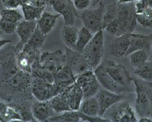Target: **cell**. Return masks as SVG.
<instances>
[{"instance_id":"cell-1","label":"cell","mask_w":152,"mask_h":122,"mask_svg":"<svg viewBox=\"0 0 152 122\" xmlns=\"http://www.w3.org/2000/svg\"><path fill=\"white\" fill-rule=\"evenodd\" d=\"M31 74L20 71L4 82L0 83V99L7 102L33 101Z\"/></svg>"},{"instance_id":"cell-3","label":"cell","mask_w":152,"mask_h":122,"mask_svg":"<svg viewBox=\"0 0 152 122\" xmlns=\"http://www.w3.org/2000/svg\"><path fill=\"white\" fill-rule=\"evenodd\" d=\"M100 64L115 84L126 90L128 93L131 91L133 77L124 65L108 59H105Z\"/></svg>"},{"instance_id":"cell-17","label":"cell","mask_w":152,"mask_h":122,"mask_svg":"<svg viewBox=\"0 0 152 122\" xmlns=\"http://www.w3.org/2000/svg\"><path fill=\"white\" fill-rule=\"evenodd\" d=\"M31 110L32 115L36 121H48L50 118L56 114L48 101H41L36 99L33 101Z\"/></svg>"},{"instance_id":"cell-14","label":"cell","mask_w":152,"mask_h":122,"mask_svg":"<svg viewBox=\"0 0 152 122\" xmlns=\"http://www.w3.org/2000/svg\"><path fill=\"white\" fill-rule=\"evenodd\" d=\"M96 97L99 102V116L100 117H102L107 110L114 104L125 99L121 94H117L105 89L99 90Z\"/></svg>"},{"instance_id":"cell-44","label":"cell","mask_w":152,"mask_h":122,"mask_svg":"<svg viewBox=\"0 0 152 122\" xmlns=\"http://www.w3.org/2000/svg\"><path fill=\"white\" fill-rule=\"evenodd\" d=\"M102 1V0H96L95 2H94L93 4H92V6H94L96 4H97L98 3H99L100 1Z\"/></svg>"},{"instance_id":"cell-8","label":"cell","mask_w":152,"mask_h":122,"mask_svg":"<svg viewBox=\"0 0 152 122\" xmlns=\"http://www.w3.org/2000/svg\"><path fill=\"white\" fill-rule=\"evenodd\" d=\"M98 6L95 9L88 8L83 10L80 15L83 26L93 34L100 30H103V17L105 10V6L102 1L98 3Z\"/></svg>"},{"instance_id":"cell-12","label":"cell","mask_w":152,"mask_h":122,"mask_svg":"<svg viewBox=\"0 0 152 122\" xmlns=\"http://www.w3.org/2000/svg\"><path fill=\"white\" fill-rule=\"evenodd\" d=\"M39 62L48 71L54 74L66 65L65 53L61 49L44 52L40 54Z\"/></svg>"},{"instance_id":"cell-30","label":"cell","mask_w":152,"mask_h":122,"mask_svg":"<svg viewBox=\"0 0 152 122\" xmlns=\"http://www.w3.org/2000/svg\"><path fill=\"white\" fill-rule=\"evenodd\" d=\"M93 35V33H92L88 29H87L84 27V26H83L81 29L79 30L75 50L77 51L82 52L84 48L86 46L89 42L91 41Z\"/></svg>"},{"instance_id":"cell-27","label":"cell","mask_w":152,"mask_h":122,"mask_svg":"<svg viewBox=\"0 0 152 122\" xmlns=\"http://www.w3.org/2000/svg\"><path fill=\"white\" fill-rule=\"evenodd\" d=\"M23 16L26 21H37L45 11V8L35 7L28 3L22 4L20 6Z\"/></svg>"},{"instance_id":"cell-35","label":"cell","mask_w":152,"mask_h":122,"mask_svg":"<svg viewBox=\"0 0 152 122\" xmlns=\"http://www.w3.org/2000/svg\"><path fill=\"white\" fill-rule=\"evenodd\" d=\"M137 21L142 27L152 30V18H148L141 14H137Z\"/></svg>"},{"instance_id":"cell-18","label":"cell","mask_w":152,"mask_h":122,"mask_svg":"<svg viewBox=\"0 0 152 122\" xmlns=\"http://www.w3.org/2000/svg\"><path fill=\"white\" fill-rule=\"evenodd\" d=\"M130 34L126 33L115 37L110 46V55L116 58L126 57L129 48Z\"/></svg>"},{"instance_id":"cell-38","label":"cell","mask_w":152,"mask_h":122,"mask_svg":"<svg viewBox=\"0 0 152 122\" xmlns=\"http://www.w3.org/2000/svg\"><path fill=\"white\" fill-rule=\"evenodd\" d=\"M8 104L3 101H0V121L6 122V114Z\"/></svg>"},{"instance_id":"cell-4","label":"cell","mask_w":152,"mask_h":122,"mask_svg":"<svg viewBox=\"0 0 152 122\" xmlns=\"http://www.w3.org/2000/svg\"><path fill=\"white\" fill-rule=\"evenodd\" d=\"M137 14L134 2L118 4L116 19L121 35L133 33L137 24Z\"/></svg>"},{"instance_id":"cell-50","label":"cell","mask_w":152,"mask_h":122,"mask_svg":"<svg viewBox=\"0 0 152 122\" xmlns=\"http://www.w3.org/2000/svg\"><path fill=\"white\" fill-rule=\"evenodd\" d=\"M0 18H1V16H0Z\"/></svg>"},{"instance_id":"cell-34","label":"cell","mask_w":152,"mask_h":122,"mask_svg":"<svg viewBox=\"0 0 152 122\" xmlns=\"http://www.w3.org/2000/svg\"><path fill=\"white\" fill-rule=\"evenodd\" d=\"M150 8H152V0H139V1L136 3L137 14H141L143 11Z\"/></svg>"},{"instance_id":"cell-15","label":"cell","mask_w":152,"mask_h":122,"mask_svg":"<svg viewBox=\"0 0 152 122\" xmlns=\"http://www.w3.org/2000/svg\"><path fill=\"white\" fill-rule=\"evenodd\" d=\"M37 27V22L36 21H21L16 29V33L20 38L19 42L15 46V51H20L30 38L34 33Z\"/></svg>"},{"instance_id":"cell-26","label":"cell","mask_w":152,"mask_h":122,"mask_svg":"<svg viewBox=\"0 0 152 122\" xmlns=\"http://www.w3.org/2000/svg\"><path fill=\"white\" fill-rule=\"evenodd\" d=\"M46 37L37 27L34 33L22 49L33 51H40L41 48L45 44Z\"/></svg>"},{"instance_id":"cell-25","label":"cell","mask_w":152,"mask_h":122,"mask_svg":"<svg viewBox=\"0 0 152 122\" xmlns=\"http://www.w3.org/2000/svg\"><path fill=\"white\" fill-rule=\"evenodd\" d=\"M79 111L83 114L89 117H98L99 106L96 96L88 98H84L81 104Z\"/></svg>"},{"instance_id":"cell-24","label":"cell","mask_w":152,"mask_h":122,"mask_svg":"<svg viewBox=\"0 0 152 122\" xmlns=\"http://www.w3.org/2000/svg\"><path fill=\"white\" fill-rule=\"evenodd\" d=\"M79 30L73 25H64L61 32V37L65 46L75 50Z\"/></svg>"},{"instance_id":"cell-28","label":"cell","mask_w":152,"mask_h":122,"mask_svg":"<svg viewBox=\"0 0 152 122\" xmlns=\"http://www.w3.org/2000/svg\"><path fill=\"white\" fill-rule=\"evenodd\" d=\"M150 54L144 50H137L129 54V57L131 65L137 69L148 61Z\"/></svg>"},{"instance_id":"cell-29","label":"cell","mask_w":152,"mask_h":122,"mask_svg":"<svg viewBox=\"0 0 152 122\" xmlns=\"http://www.w3.org/2000/svg\"><path fill=\"white\" fill-rule=\"evenodd\" d=\"M0 16L4 21L10 23L19 24L22 21L23 16L17 9H7L5 8L0 11Z\"/></svg>"},{"instance_id":"cell-9","label":"cell","mask_w":152,"mask_h":122,"mask_svg":"<svg viewBox=\"0 0 152 122\" xmlns=\"http://www.w3.org/2000/svg\"><path fill=\"white\" fill-rule=\"evenodd\" d=\"M32 77V76H31ZM62 91L54 83L32 77L31 93L37 100L47 101Z\"/></svg>"},{"instance_id":"cell-41","label":"cell","mask_w":152,"mask_h":122,"mask_svg":"<svg viewBox=\"0 0 152 122\" xmlns=\"http://www.w3.org/2000/svg\"><path fill=\"white\" fill-rule=\"evenodd\" d=\"M12 41L10 40H6V39H0V49H1L4 48L8 43H12Z\"/></svg>"},{"instance_id":"cell-13","label":"cell","mask_w":152,"mask_h":122,"mask_svg":"<svg viewBox=\"0 0 152 122\" xmlns=\"http://www.w3.org/2000/svg\"><path fill=\"white\" fill-rule=\"evenodd\" d=\"M75 83L81 89L84 98L94 96L100 90V83L94 71L91 70L84 72L77 76Z\"/></svg>"},{"instance_id":"cell-16","label":"cell","mask_w":152,"mask_h":122,"mask_svg":"<svg viewBox=\"0 0 152 122\" xmlns=\"http://www.w3.org/2000/svg\"><path fill=\"white\" fill-rule=\"evenodd\" d=\"M40 51L22 49L16 52L17 64L20 71L31 74L33 64L39 59Z\"/></svg>"},{"instance_id":"cell-43","label":"cell","mask_w":152,"mask_h":122,"mask_svg":"<svg viewBox=\"0 0 152 122\" xmlns=\"http://www.w3.org/2000/svg\"><path fill=\"white\" fill-rule=\"evenodd\" d=\"M131 2H134L133 0H118V4H123V3H131Z\"/></svg>"},{"instance_id":"cell-31","label":"cell","mask_w":152,"mask_h":122,"mask_svg":"<svg viewBox=\"0 0 152 122\" xmlns=\"http://www.w3.org/2000/svg\"><path fill=\"white\" fill-rule=\"evenodd\" d=\"M135 76L146 82H152V62L147 61L142 66L135 69Z\"/></svg>"},{"instance_id":"cell-37","label":"cell","mask_w":152,"mask_h":122,"mask_svg":"<svg viewBox=\"0 0 152 122\" xmlns=\"http://www.w3.org/2000/svg\"><path fill=\"white\" fill-rule=\"evenodd\" d=\"M73 2L77 10L83 11L89 7L91 0H73Z\"/></svg>"},{"instance_id":"cell-32","label":"cell","mask_w":152,"mask_h":122,"mask_svg":"<svg viewBox=\"0 0 152 122\" xmlns=\"http://www.w3.org/2000/svg\"><path fill=\"white\" fill-rule=\"evenodd\" d=\"M118 12V3H112L105 7V10L103 17L102 29L103 30L107 26L114 21L117 17Z\"/></svg>"},{"instance_id":"cell-5","label":"cell","mask_w":152,"mask_h":122,"mask_svg":"<svg viewBox=\"0 0 152 122\" xmlns=\"http://www.w3.org/2000/svg\"><path fill=\"white\" fill-rule=\"evenodd\" d=\"M89 62L91 71L101 63L104 53V38L103 30L94 34L91 41L82 51Z\"/></svg>"},{"instance_id":"cell-20","label":"cell","mask_w":152,"mask_h":122,"mask_svg":"<svg viewBox=\"0 0 152 122\" xmlns=\"http://www.w3.org/2000/svg\"><path fill=\"white\" fill-rule=\"evenodd\" d=\"M60 17H61L60 14H53L45 11L39 19L37 21V28L47 36L54 30L57 21Z\"/></svg>"},{"instance_id":"cell-23","label":"cell","mask_w":152,"mask_h":122,"mask_svg":"<svg viewBox=\"0 0 152 122\" xmlns=\"http://www.w3.org/2000/svg\"><path fill=\"white\" fill-rule=\"evenodd\" d=\"M69 106L71 110H79L81 104L84 99L83 93L80 86L74 83L66 88Z\"/></svg>"},{"instance_id":"cell-2","label":"cell","mask_w":152,"mask_h":122,"mask_svg":"<svg viewBox=\"0 0 152 122\" xmlns=\"http://www.w3.org/2000/svg\"><path fill=\"white\" fill-rule=\"evenodd\" d=\"M136 99L135 109L139 117H148L152 118V82L142 80L133 77Z\"/></svg>"},{"instance_id":"cell-39","label":"cell","mask_w":152,"mask_h":122,"mask_svg":"<svg viewBox=\"0 0 152 122\" xmlns=\"http://www.w3.org/2000/svg\"><path fill=\"white\" fill-rule=\"evenodd\" d=\"M28 3L35 7L45 9L47 6V3L46 0H29Z\"/></svg>"},{"instance_id":"cell-48","label":"cell","mask_w":152,"mask_h":122,"mask_svg":"<svg viewBox=\"0 0 152 122\" xmlns=\"http://www.w3.org/2000/svg\"><path fill=\"white\" fill-rule=\"evenodd\" d=\"M3 33V32H1V30H0V35H1Z\"/></svg>"},{"instance_id":"cell-49","label":"cell","mask_w":152,"mask_h":122,"mask_svg":"<svg viewBox=\"0 0 152 122\" xmlns=\"http://www.w3.org/2000/svg\"><path fill=\"white\" fill-rule=\"evenodd\" d=\"M134 1H138V0H133Z\"/></svg>"},{"instance_id":"cell-10","label":"cell","mask_w":152,"mask_h":122,"mask_svg":"<svg viewBox=\"0 0 152 122\" xmlns=\"http://www.w3.org/2000/svg\"><path fill=\"white\" fill-rule=\"evenodd\" d=\"M65 53L66 65L69 68L76 78L84 72L91 70L88 59L82 52L65 46Z\"/></svg>"},{"instance_id":"cell-45","label":"cell","mask_w":152,"mask_h":122,"mask_svg":"<svg viewBox=\"0 0 152 122\" xmlns=\"http://www.w3.org/2000/svg\"><path fill=\"white\" fill-rule=\"evenodd\" d=\"M2 71V64H1V61L0 60V73H1Z\"/></svg>"},{"instance_id":"cell-11","label":"cell","mask_w":152,"mask_h":122,"mask_svg":"<svg viewBox=\"0 0 152 122\" xmlns=\"http://www.w3.org/2000/svg\"><path fill=\"white\" fill-rule=\"evenodd\" d=\"M47 4L63 17L65 25H73L76 19L80 16L75 8L73 0H46Z\"/></svg>"},{"instance_id":"cell-7","label":"cell","mask_w":152,"mask_h":122,"mask_svg":"<svg viewBox=\"0 0 152 122\" xmlns=\"http://www.w3.org/2000/svg\"><path fill=\"white\" fill-rule=\"evenodd\" d=\"M108 121H138L129 102L125 99L109 108L102 117Z\"/></svg>"},{"instance_id":"cell-36","label":"cell","mask_w":152,"mask_h":122,"mask_svg":"<svg viewBox=\"0 0 152 122\" xmlns=\"http://www.w3.org/2000/svg\"><path fill=\"white\" fill-rule=\"evenodd\" d=\"M2 3L7 9H17L23 4L22 0H2Z\"/></svg>"},{"instance_id":"cell-46","label":"cell","mask_w":152,"mask_h":122,"mask_svg":"<svg viewBox=\"0 0 152 122\" xmlns=\"http://www.w3.org/2000/svg\"><path fill=\"white\" fill-rule=\"evenodd\" d=\"M22 1L23 3V4H24V3H28V1H29V0H22Z\"/></svg>"},{"instance_id":"cell-6","label":"cell","mask_w":152,"mask_h":122,"mask_svg":"<svg viewBox=\"0 0 152 122\" xmlns=\"http://www.w3.org/2000/svg\"><path fill=\"white\" fill-rule=\"evenodd\" d=\"M0 60L2 64V71L0 73L1 83L10 79L20 71L17 64L15 46L6 45L0 49Z\"/></svg>"},{"instance_id":"cell-40","label":"cell","mask_w":152,"mask_h":122,"mask_svg":"<svg viewBox=\"0 0 152 122\" xmlns=\"http://www.w3.org/2000/svg\"><path fill=\"white\" fill-rule=\"evenodd\" d=\"M141 15L145 17H148V18H152V8L148 9V10L144 11L141 14Z\"/></svg>"},{"instance_id":"cell-33","label":"cell","mask_w":152,"mask_h":122,"mask_svg":"<svg viewBox=\"0 0 152 122\" xmlns=\"http://www.w3.org/2000/svg\"><path fill=\"white\" fill-rule=\"evenodd\" d=\"M18 25V24L10 23L0 19V30H1L3 33H4L7 35L14 33L16 31Z\"/></svg>"},{"instance_id":"cell-22","label":"cell","mask_w":152,"mask_h":122,"mask_svg":"<svg viewBox=\"0 0 152 122\" xmlns=\"http://www.w3.org/2000/svg\"><path fill=\"white\" fill-rule=\"evenodd\" d=\"M48 101L56 114H61L71 110L66 88Z\"/></svg>"},{"instance_id":"cell-19","label":"cell","mask_w":152,"mask_h":122,"mask_svg":"<svg viewBox=\"0 0 152 122\" xmlns=\"http://www.w3.org/2000/svg\"><path fill=\"white\" fill-rule=\"evenodd\" d=\"M137 50L146 51L151 54V41L150 35H145L140 33L130 34V44L127 53V57L129 54Z\"/></svg>"},{"instance_id":"cell-42","label":"cell","mask_w":152,"mask_h":122,"mask_svg":"<svg viewBox=\"0 0 152 122\" xmlns=\"http://www.w3.org/2000/svg\"><path fill=\"white\" fill-rule=\"evenodd\" d=\"M138 121L140 122H151L152 118L148 117H140Z\"/></svg>"},{"instance_id":"cell-21","label":"cell","mask_w":152,"mask_h":122,"mask_svg":"<svg viewBox=\"0 0 152 122\" xmlns=\"http://www.w3.org/2000/svg\"><path fill=\"white\" fill-rule=\"evenodd\" d=\"M76 77L66 65L54 73V83L64 91L75 83Z\"/></svg>"},{"instance_id":"cell-47","label":"cell","mask_w":152,"mask_h":122,"mask_svg":"<svg viewBox=\"0 0 152 122\" xmlns=\"http://www.w3.org/2000/svg\"><path fill=\"white\" fill-rule=\"evenodd\" d=\"M150 37H151V53H152V32L151 33L150 35Z\"/></svg>"}]
</instances>
